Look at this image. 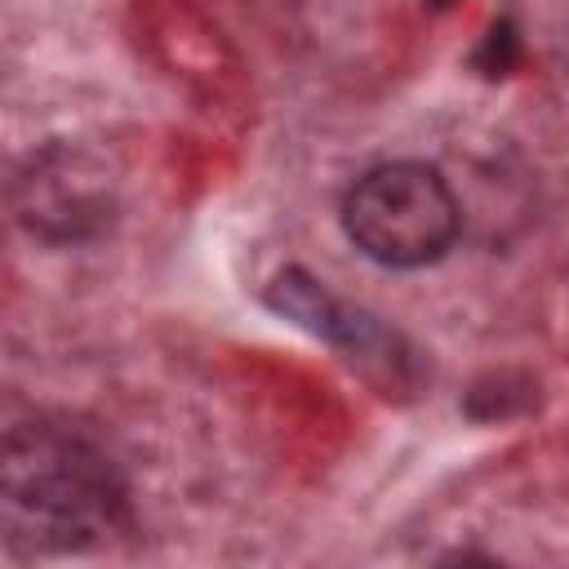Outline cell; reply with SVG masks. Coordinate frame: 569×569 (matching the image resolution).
Instances as JSON below:
<instances>
[{"instance_id": "obj_1", "label": "cell", "mask_w": 569, "mask_h": 569, "mask_svg": "<svg viewBox=\"0 0 569 569\" xmlns=\"http://www.w3.org/2000/svg\"><path fill=\"white\" fill-rule=\"evenodd\" d=\"M124 516L111 462L58 427H13L0 449V520L18 551H80Z\"/></svg>"}, {"instance_id": "obj_2", "label": "cell", "mask_w": 569, "mask_h": 569, "mask_svg": "<svg viewBox=\"0 0 569 569\" xmlns=\"http://www.w3.org/2000/svg\"><path fill=\"white\" fill-rule=\"evenodd\" d=\"M347 240L382 267H427L458 236V200L436 164L391 160L356 178L342 200Z\"/></svg>"}, {"instance_id": "obj_3", "label": "cell", "mask_w": 569, "mask_h": 569, "mask_svg": "<svg viewBox=\"0 0 569 569\" xmlns=\"http://www.w3.org/2000/svg\"><path fill=\"white\" fill-rule=\"evenodd\" d=\"M116 204H120L116 173L89 147L49 142L31 151L13 178V209L22 227L58 244H80L102 236L116 218Z\"/></svg>"}]
</instances>
